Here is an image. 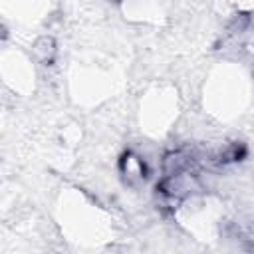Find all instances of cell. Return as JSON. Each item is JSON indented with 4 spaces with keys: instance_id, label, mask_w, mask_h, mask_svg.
Wrapping results in <instances>:
<instances>
[{
    "instance_id": "1",
    "label": "cell",
    "mask_w": 254,
    "mask_h": 254,
    "mask_svg": "<svg viewBox=\"0 0 254 254\" xmlns=\"http://www.w3.org/2000/svg\"><path fill=\"white\" fill-rule=\"evenodd\" d=\"M36 54L42 58V62H52V56H54V52H56V48H54V40L52 38H42L38 44H36Z\"/></svg>"
},
{
    "instance_id": "2",
    "label": "cell",
    "mask_w": 254,
    "mask_h": 254,
    "mask_svg": "<svg viewBox=\"0 0 254 254\" xmlns=\"http://www.w3.org/2000/svg\"><path fill=\"white\" fill-rule=\"evenodd\" d=\"M246 155V147L242 145V143H232L222 155H220V161H224V163H228V161H238L240 157H244Z\"/></svg>"
}]
</instances>
